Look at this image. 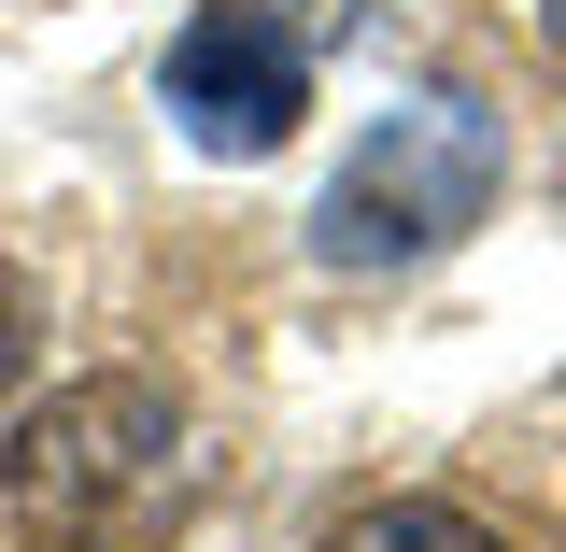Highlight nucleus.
<instances>
[{
	"label": "nucleus",
	"mask_w": 566,
	"mask_h": 552,
	"mask_svg": "<svg viewBox=\"0 0 566 552\" xmlns=\"http://www.w3.org/2000/svg\"><path fill=\"white\" fill-rule=\"evenodd\" d=\"M495 199H510V128H495V100L411 85V100L326 170V199H312V270H340V283L424 270V256H453Z\"/></svg>",
	"instance_id": "obj_1"
},
{
	"label": "nucleus",
	"mask_w": 566,
	"mask_h": 552,
	"mask_svg": "<svg viewBox=\"0 0 566 552\" xmlns=\"http://www.w3.org/2000/svg\"><path fill=\"white\" fill-rule=\"evenodd\" d=\"M0 496L43 524V539H142L170 496H185V397L142 383V368H85L57 397H29Z\"/></svg>",
	"instance_id": "obj_2"
},
{
	"label": "nucleus",
	"mask_w": 566,
	"mask_h": 552,
	"mask_svg": "<svg viewBox=\"0 0 566 552\" xmlns=\"http://www.w3.org/2000/svg\"><path fill=\"white\" fill-rule=\"evenodd\" d=\"M156 100L199 156H283L297 114H312V43L270 0H199L170 29V58H156Z\"/></svg>",
	"instance_id": "obj_3"
},
{
	"label": "nucleus",
	"mask_w": 566,
	"mask_h": 552,
	"mask_svg": "<svg viewBox=\"0 0 566 552\" xmlns=\"http://www.w3.org/2000/svg\"><path fill=\"white\" fill-rule=\"evenodd\" d=\"M326 552H510L482 510H453V496H368L326 524Z\"/></svg>",
	"instance_id": "obj_4"
},
{
	"label": "nucleus",
	"mask_w": 566,
	"mask_h": 552,
	"mask_svg": "<svg viewBox=\"0 0 566 552\" xmlns=\"http://www.w3.org/2000/svg\"><path fill=\"white\" fill-rule=\"evenodd\" d=\"M29 368H43V298H29V270L0 256V412L29 397Z\"/></svg>",
	"instance_id": "obj_5"
},
{
	"label": "nucleus",
	"mask_w": 566,
	"mask_h": 552,
	"mask_svg": "<svg viewBox=\"0 0 566 552\" xmlns=\"http://www.w3.org/2000/svg\"><path fill=\"white\" fill-rule=\"evenodd\" d=\"M538 14H553V29H566V0H538Z\"/></svg>",
	"instance_id": "obj_6"
}]
</instances>
